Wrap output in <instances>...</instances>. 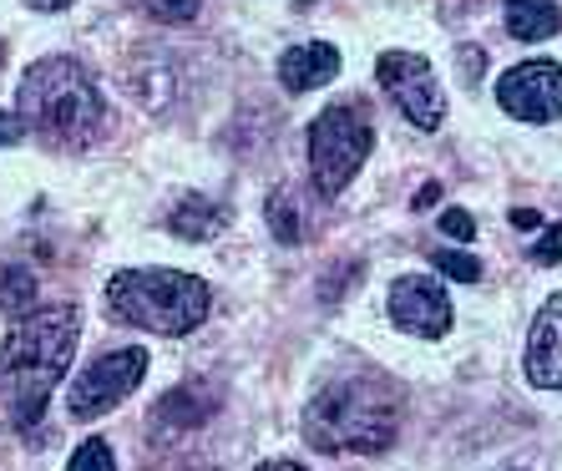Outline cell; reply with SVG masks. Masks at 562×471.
Masks as SVG:
<instances>
[{"mask_svg":"<svg viewBox=\"0 0 562 471\" xmlns=\"http://www.w3.org/2000/svg\"><path fill=\"white\" fill-rule=\"evenodd\" d=\"M300 426L304 441L325 457H375L401 431V391L375 370L340 375L304 406Z\"/></svg>","mask_w":562,"mask_h":471,"instance_id":"cell-2","label":"cell"},{"mask_svg":"<svg viewBox=\"0 0 562 471\" xmlns=\"http://www.w3.org/2000/svg\"><path fill=\"white\" fill-rule=\"evenodd\" d=\"M436 193H441V183H426V188H420V193H416V203H420V209H426V203H436Z\"/></svg>","mask_w":562,"mask_h":471,"instance_id":"cell-26","label":"cell"},{"mask_svg":"<svg viewBox=\"0 0 562 471\" xmlns=\"http://www.w3.org/2000/svg\"><path fill=\"white\" fill-rule=\"evenodd\" d=\"M218 223H223V213L213 209L209 198L188 193L183 203H178V209H172L168 228H172V234H178V238H193V244H198V238H213V234H218Z\"/></svg>","mask_w":562,"mask_h":471,"instance_id":"cell-15","label":"cell"},{"mask_svg":"<svg viewBox=\"0 0 562 471\" xmlns=\"http://www.w3.org/2000/svg\"><path fill=\"white\" fill-rule=\"evenodd\" d=\"M441 234L457 238V244H471V238H476V223H471L467 209H446L441 213Z\"/></svg>","mask_w":562,"mask_h":471,"instance_id":"cell-20","label":"cell"},{"mask_svg":"<svg viewBox=\"0 0 562 471\" xmlns=\"http://www.w3.org/2000/svg\"><path fill=\"white\" fill-rule=\"evenodd\" d=\"M497 106L517 122H552L562 117V66L558 61H522L497 81Z\"/></svg>","mask_w":562,"mask_h":471,"instance_id":"cell-8","label":"cell"},{"mask_svg":"<svg viewBox=\"0 0 562 471\" xmlns=\"http://www.w3.org/2000/svg\"><path fill=\"white\" fill-rule=\"evenodd\" d=\"M537 263H558L562 259V223H548V234H542V244L532 249Z\"/></svg>","mask_w":562,"mask_h":471,"instance_id":"cell-21","label":"cell"},{"mask_svg":"<svg viewBox=\"0 0 562 471\" xmlns=\"http://www.w3.org/2000/svg\"><path fill=\"white\" fill-rule=\"evenodd\" d=\"M0 310L5 314L36 310V274H31V269H21V263H5V269H0Z\"/></svg>","mask_w":562,"mask_h":471,"instance_id":"cell-16","label":"cell"},{"mask_svg":"<svg viewBox=\"0 0 562 471\" xmlns=\"http://www.w3.org/2000/svg\"><path fill=\"white\" fill-rule=\"evenodd\" d=\"M391 319L406 335H420V340H441L446 329H451V300H446V289L436 279H395L391 284Z\"/></svg>","mask_w":562,"mask_h":471,"instance_id":"cell-9","label":"cell"},{"mask_svg":"<svg viewBox=\"0 0 562 471\" xmlns=\"http://www.w3.org/2000/svg\"><path fill=\"white\" fill-rule=\"evenodd\" d=\"M15 112L26 127H36L46 143L56 147H87L102 132V92H97L92 71L71 56H52L36 61L21 77V97Z\"/></svg>","mask_w":562,"mask_h":471,"instance_id":"cell-3","label":"cell"},{"mask_svg":"<svg viewBox=\"0 0 562 471\" xmlns=\"http://www.w3.org/2000/svg\"><path fill=\"white\" fill-rule=\"evenodd\" d=\"M209 411H213V395H203V385H183V391H172L168 401H157L153 420L168 426V431H198Z\"/></svg>","mask_w":562,"mask_h":471,"instance_id":"cell-12","label":"cell"},{"mask_svg":"<svg viewBox=\"0 0 562 471\" xmlns=\"http://www.w3.org/2000/svg\"><path fill=\"white\" fill-rule=\"evenodd\" d=\"M143 375H147V350H132V345L106 350L102 360H92V366L77 375V385L66 395V411H71V420L106 416V411H117L122 401L143 385Z\"/></svg>","mask_w":562,"mask_h":471,"instance_id":"cell-6","label":"cell"},{"mask_svg":"<svg viewBox=\"0 0 562 471\" xmlns=\"http://www.w3.org/2000/svg\"><path fill=\"white\" fill-rule=\"evenodd\" d=\"M106 304L117 319L153 335H188L209 319L213 289L183 269H122L106 284Z\"/></svg>","mask_w":562,"mask_h":471,"instance_id":"cell-4","label":"cell"},{"mask_svg":"<svg viewBox=\"0 0 562 471\" xmlns=\"http://www.w3.org/2000/svg\"><path fill=\"white\" fill-rule=\"evenodd\" d=\"M476 71H482V52H476V46H467V52H461V77L476 81Z\"/></svg>","mask_w":562,"mask_h":471,"instance_id":"cell-23","label":"cell"},{"mask_svg":"<svg viewBox=\"0 0 562 471\" xmlns=\"http://www.w3.org/2000/svg\"><path fill=\"white\" fill-rule=\"evenodd\" d=\"M340 77V52L325 46V41H310V46H289L284 61H279V81L289 92H314L325 81Z\"/></svg>","mask_w":562,"mask_h":471,"instance_id":"cell-11","label":"cell"},{"mask_svg":"<svg viewBox=\"0 0 562 471\" xmlns=\"http://www.w3.org/2000/svg\"><path fill=\"white\" fill-rule=\"evenodd\" d=\"M375 127L360 112V102H335L310 122V178L319 198H340L350 178L366 168Z\"/></svg>","mask_w":562,"mask_h":471,"instance_id":"cell-5","label":"cell"},{"mask_svg":"<svg viewBox=\"0 0 562 471\" xmlns=\"http://www.w3.org/2000/svg\"><path fill=\"white\" fill-rule=\"evenodd\" d=\"M137 5H143L147 15H157V21H178V26L203 11V0H137Z\"/></svg>","mask_w":562,"mask_h":471,"instance_id":"cell-18","label":"cell"},{"mask_svg":"<svg viewBox=\"0 0 562 471\" xmlns=\"http://www.w3.org/2000/svg\"><path fill=\"white\" fill-rule=\"evenodd\" d=\"M71 471H117V461H112V446H106L102 436L81 441V451L71 457Z\"/></svg>","mask_w":562,"mask_h":471,"instance_id":"cell-17","label":"cell"},{"mask_svg":"<svg viewBox=\"0 0 562 471\" xmlns=\"http://www.w3.org/2000/svg\"><path fill=\"white\" fill-rule=\"evenodd\" d=\"M512 223H517L522 234H532V228H542V213H532V209H512Z\"/></svg>","mask_w":562,"mask_h":471,"instance_id":"cell-24","label":"cell"},{"mask_svg":"<svg viewBox=\"0 0 562 471\" xmlns=\"http://www.w3.org/2000/svg\"><path fill=\"white\" fill-rule=\"evenodd\" d=\"M259 471H304V467H300V461H263Z\"/></svg>","mask_w":562,"mask_h":471,"instance_id":"cell-27","label":"cell"},{"mask_svg":"<svg viewBox=\"0 0 562 471\" xmlns=\"http://www.w3.org/2000/svg\"><path fill=\"white\" fill-rule=\"evenodd\" d=\"M31 11H61V5H71V0H26Z\"/></svg>","mask_w":562,"mask_h":471,"instance_id":"cell-25","label":"cell"},{"mask_svg":"<svg viewBox=\"0 0 562 471\" xmlns=\"http://www.w3.org/2000/svg\"><path fill=\"white\" fill-rule=\"evenodd\" d=\"M527 380L537 391H562V294H552L527 335Z\"/></svg>","mask_w":562,"mask_h":471,"instance_id":"cell-10","label":"cell"},{"mask_svg":"<svg viewBox=\"0 0 562 471\" xmlns=\"http://www.w3.org/2000/svg\"><path fill=\"white\" fill-rule=\"evenodd\" d=\"M562 15L552 0H507V31L517 41H548L558 36Z\"/></svg>","mask_w":562,"mask_h":471,"instance_id":"cell-13","label":"cell"},{"mask_svg":"<svg viewBox=\"0 0 562 471\" xmlns=\"http://www.w3.org/2000/svg\"><path fill=\"white\" fill-rule=\"evenodd\" d=\"M21 137H26V122H21V112H0V143L15 147Z\"/></svg>","mask_w":562,"mask_h":471,"instance_id":"cell-22","label":"cell"},{"mask_svg":"<svg viewBox=\"0 0 562 471\" xmlns=\"http://www.w3.org/2000/svg\"><path fill=\"white\" fill-rule=\"evenodd\" d=\"M269 228H274L279 244H304L310 238V213L300 209V193L294 188H274L269 193Z\"/></svg>","mask_w":562,"mask_h":471,"instance_id":"cell-14","label":"cell"},{"mask_svg":"<svg viewBox=\"0 0 562 471\" xmlns=\"http://www.w3.org/2000/svg\"><path fill=\"white\" fill-rule=\"evenodd\" d=\"M380 87L391 92V102L406 112L411 122H416L420 132H436L446 117V102H441V81H436V71L426 66V56L416 52H385L375 66Z\"/></svg>","mask_w":562,"mask_h":471,"instance_id":"cell-7","label":"cell"},{"mask_svg":"<svg viewBox=\"0 0 562 471\" xmlns=\"http://www.w3.org/2000/svg\"><path fill=\"white\" fill-rule=\"evenodd\" d=\"M436 269L446 279H461V284H476L482 279V263L471 259V254H436Z\"/></svg>","mask_w":562,"mask_h":471,"instance_id":"cell-19","label":"cell"},{"mask_svg":"<svg viewBox=\"0 0 562 471\" xmlns=\"http://www.w3.org/2000/svg\"><path fill=\"white\" fill-rule=\"evenodd\" d=\"M81 340V310L77 304H52L31 310L11 329V340L0 350V416L15 431H31L46 416V401L61 385L71 355Z\"/></svg>","mask_w":562,"mask_h":471,"instance_id":"cell-1","label":"cell"}]
</instances>
